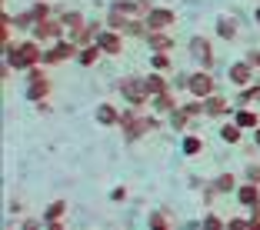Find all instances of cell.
<instances>
[{
	"label": "cell",
	"mask_w": 260,
	"mask_h": 230,
	"mask_svg": "<svg viewBox=\"0 0 260 230\" xmlns=\"http://www.w3.org/2000/svg\"><path fill=\"white\" fill-rule=\"evenodd\" d=\"M120 130H123V140L134 144V140H144L147 134L160 130V114H147V110H137V107H127L120 114Z\"/></svg>",
	"instance_id": "obj_1"
},
{
	"label": "cell",
	"mask_w": 260,
	"mask_h": 230,
	"mask_svg": "<svg viewBox=\"0 0 260 230\" xmlns=\"http://www.w3.org/2000/svg\"><path fill=\"white\" fill-rule=\"evenodd\" d=\"M117 90H120V97H123L127 107L144 110L147 104H150V93H147V87H144V77H120V80H117Z\"/></svg>",
	"instance_id": "obj_2"
},
{
	"label": "cell",
	"mask_w": 260,
	"mask_h": 230,
	"mask_svg": "<svg viewBox=\"0 0 260 230\" xmlns=\"http://www.w3.org/2000/svg\"><path fill=\"white\" fill-rule=\"evenodd\" d=\"M80 47L74 40H57V44H47L44 47V67H57V63H67V60H77Z\"/></svg>",
	"instance_id": "obj_3"
},
{
	"label": "cell",
	"mask_w": 260,
	"mask_h": 230,
	"mask_svg": "<svg viewBox=\"0 0 260 230\" xmlns=\"http://www.w3.org/2000/svg\"><path fill=\"white\" fill-rule=\"evenodd\" d=\"M187 93L197 100H207L217 93V80H214V70H193L190 77H187Z\"/></svg>",
	"instance_id": "obj_4"
},
{
	"label": "cell",
	"mask_w": 260,
	"mask_h": 230,
	"mask_svg": "<svg viewBox=\"0 0 260 230\" xmlns=\"http://www.w3.org/2000/svg\"><path fill=\"white\" fill-rule=\"evenodd\" d=\"M187 54L193 57V63H197L200 70H214V44H210V40L207 37H190L187 40Z\"/></svg>",
	"instance_id": "obj_5"
},
{
	"label": "cell",
	"mask_w": 260,
	"mask_h": 230,
	"mask_svg": "<svg viewBox=\"0 0 260 230\" xmlns=\"http://www.w3.org/2000/svg\"><path fill=\"white\" fill-rule=\"evenodd\" d=\"M30 37H34V40H40V44H57V40H63V37H67V27L60 23V17H50V20L34 23Z\"/></svg>",
	"instance_id": "obj_6"
},
{
	"label": "cell",
	"mask_w": 260,
	"mask_h": 230,
	"mask_svg": "<svg viewBox=\"0 0 260 230\" xmlns=\"http://www.w3.org/2000/svg\"><path fill=\"white\" fill-rule=\"evenodd\" d=\"M144 23H147V30H170V27L177 23V14L170 7H157V4H153V7L144 14Z\"/></svg>",
	"instance_id": "obj_7"
},
{
	"label": "cell",
	"mask_w": 260,
	"mask_h": 230,
	"mask_svg": "<svg viewBox=\"0 0 260 230\" xmlns=\"http://www.w3.org/2000/svg\"><path fill=\"white\" fill-rule=\"evenodd\" d=\"M97 47L104 50L107 57H120L123 54V47H127V40H123V34L110 30V27H104V30L97 34Z\"/></svg>",
	"instance_id": "obj_8"
},
{
	"label": "cell",
	"mask_w": 260,
	"mask_h": 230,
	"mask_svg": "<svg viewBox=\"0 0 260 230\" xmlns=\"http://www.w3.org/2000/svg\"><path fill=\"white\" fill-rule=\"evenodd\" d=\"M214 34L220 40H227V44H234V40L240 37V17L237 14H220L214 23Z\"/></svg>",
	"instance_id": "obj_9"
},
{
	"label": "cell",
	"mask_w": 260,
	"mask_h": 230,
	"mask_svg": "<svg viewBox=\"0 0 260 230\" xmlns=\"http://www.w3.org/2000/svg\"><path fill=\"white\" fill-rule=\"evenodd\" d=\"M227 77H230V84H237V90H244V87L257 84V70H253V67H250L247 60H237V63H230Z\"/></svg>",
	"instance_id": "obj_10"
},
{
	"label": "cell",
	"mask_w": 260,
	"mask_h": 230,
	"mask_svg": "<svg viewBox=\"0 0 260 230\" xmlns=\"http://www.w3.org/2000/svg\"><path fill=\"white\" fill-rule=\"evenodd\" d=\"M234 197H237V204L244 210H253L260 204V187L250 184V180H240V187H237V193H234Z\"/></svg>",
	"instance_id": "obj_11"
},
{
	"label": "cell",
	"mask_w": 260,
	"mask_h": 230,
	"mask_svg": "<svg viewBox=\"0 0 260 230\" xmlns=\"http://www.w3.org/2000/svg\"><path fill=\"white\" fill-rule=\"evenodd\" d=\"M177 107H180V100H177V93H174V90L150 97V110H153V114H160V117H170Z\"/></svg>",
	"instance_id": "obj_12"
},
{
	"label": "cell",
	"mask_w": 260,
	"mask_h": 230,
	"mask_svg": "<svg viewBox=\"0 0 260 230\" xmlns=\"http://www.w3.org/2000/svg\"><path fill=\"white\" fill-rule=\"evenodd\" d=\"M120 114L123 110H117V104H110V100H104V104H97V123L100 127H120Z\"/></svg>",
	"instance_id": "obj_13"
},
{
	"label": "cell",
	"mask_w": 260,
	"mask_h": 230,
	"mask_svg": "<svg viewBox=\"0 0 260 230\" xmlns=\"http://www.w3.org/2000/svg\"><path fill=\"white\" fill-rule=\"evenodd\" d=\"M227 114H234V107L223 93H214V97L204 100V117H227Z\"/></svg>",
	"instance_id": "obj_14"
},
{
	"label": "cell",
	"mask_w": 260,
	"mask_h": 230,
	"mask_svg": "<svg viewBox=\"0 0 260 230\" xmlns=\"http://www.w3.org/2000/svg\"><path fill=\"white\" fill-rule=\"evenodd\" d=\"M144 87H147V93H150V97L174 90V84H170V80H167V74H160V70H150V74L144 77Z\"/></svg>",
	"instance_id": "obj_15"
},
{
	"label": "cell",
	"mask_w": 260,
	"mask_h": 230,
	"mask_svg": "<svg viewBox=\"0 0 260 230\" xmlns=\"http://www.w3.org/2000/svg\"><path fill=\"white\" fill-rule=\"evenodd\" d=\"M50 93H54V84H50L47 77H40V80H30V84H27V100H30V104L50 100Z\"/></svg>",
	"instance_id": "obj_16"
},
{
	"label": "cell",
	"mask_w": 260,
	"mask_h": 230,
	"mask_svg": "<svg viewBox=\"0 0 260 230\" xmlns=\"http://www.w3.org/2000/svg\"><path fill=\"white\" fill-rule=\"evenodd\" d=\"M234 123H237V127H240V130H257V127H260V110H250V107H240V110H234Z\"/></svg>",
	"instance_id": "obj_17"
},
{
	"label": "cell",
	"mask_w": 260,
	"mask_h": 230,
	"mask_svg": "<svg viewBox=\"0 0 260 230\" xmlns=\"http://www.w3.org/2000/svg\"><path fill=\"white\" fill-rule=\"evenodd\" d=\"M144 40H147V47H150L153 54H157V50H164V54L174 50V37H170V30H150Z\"/></svg>",
	"instance_id": "obj_18"
},
{
	"label": "cell",
	"mask_w": 260,
	"mask_h": 230,
	"mask_svg": "<svg viewBox=\"0 0 260 230\" xmlns=\"http://www.w3.org/2000/svg\"><path fill=\"white\" fill-rule=\"evenodd\" d=\"M100 57H107V54H104L97 44H90V47H80V54H77V63H80V67H97Z\"/></svg>",
	"instance_id": "obj_19"
},
{
	"label": "cell",
	"mask_w": 260,
	"mask_h": 230,
	"mask_svg": "<svg viewBox=\"0 0 260 230\" xmlns=\"http://www.w3.org/2000/svg\"><path fill=\"white\" fill-rule=\"evenodd\" d=\"M63 214H67V200H50L44 207V223H57V220H63Z\"/></svg>",
	"instance_id": "obj_20"
},
{
	"label": "cell",
	"mask_w": 260,
	"mask_h": 230,
	"mask_svg": "<svg viewBox=\"0 0 260 230\" xmlns=\"http://www.w3.org/2000/svg\"><path fill=\"white\" fill-rule=\"evenodd\" d=\"M57 17H60V23L67 30H84L87 27V17L80 14V10H63V14H57Z\"/></svg>",
	"instance_id": "obj_21"
},
{
	"label": "cell",
	"mask_w": 260,
	"mask_h": 230,
	"mask_svg": "<svg viewBox=\"0 0 260 230\" xmlns=\"http://www.w3.org/2000/svg\"><path fill=\"white\" fill-rule=\"evenodd\" d=\"M210 184H214V190H217V197H220V193H237V177L234 174H220V177H214V180H210Z\"/></svg>",
	"instance_id": "obj_22"
},
{
	"label": "cell",
	"mask_w": 260,
	"mask_h": 230,
	"mask_svg": "<svg viewBox=\"0 0 260 230\" xmlns=\"http://www.w3.org/2000/svg\"><path fill=\"white\" fill-rule=\"evenodd\" d=\"M190 120H193V117L187 114V110H184V104H180V107H177L174 114H170V130H177V134H187Z\"/></svg>",
	"instance_id": "obj_23"
},
{
	"label": "cell",
	"mask_w": 260,
	"mask_h": 230,
	"mask_svg": "<svg viewBox=\"0 0 260 230\" xmlns=\"http://www.w3.org/2000/svg\"><path fill=\"white\" fill-rule=\"evenodd\" d=\"M257 100H260V80L250 84V87H244V90H237V107H250Z\"/></svg>",
	"instance_id": "obj_24"
},
{
	"label": "cell",
	"mask_w": 260,
	"mask_h": 230,
	"mask_svg": "<svg viewBox=\"0 0 260 230\" xmlns=\"http://www.w3.org/2000/svg\"><path fill=\"white\" fill-rule=\"evenodd\" d=\"M180 150H184V157H197V153H204V140L193 137V134H184V140H180Z\"/></svg>",
	"instance_id": "obj_25"
},
{
	"label": "cell",
	"mask_w": 260,
	"mask_h": 230,
	"mask_svg": "<svg viewBox=\"0 0 260 230\" xmlns=\"http://www.w3.org/2000/svg\"><path fill=\"white\" fill-rule=\"evenodd\" d=\"M147 230H170V214L167 210H153L147 217Z\"/></svg>",
	"instance_id": "obj_26"
},
{
	"label": "cell",
	"mask_w": 260,
	"mask_h": 230,
	"mask_svg": "<svg viewBox=\"0 0 260 230\" xmlns=\"http://www.w3.org/2000/svg\"><path fill=\"white\" fill-rule=\"evenodd\" d=\"M240 137H244V130H240V127H237L234 120L220 127V140H223V144H230V147H234V144H240Z\"/></svg>",
	"instance_id": "obj_27"
},
{
	"label": "cell",
	"mask_w": 260,
	"mask_h": 230,
	"mask_svg": "<svg viewBox=\"0 0 260 230\" xmlns=\"http://www.w3.org/2000/svg\"><path fill=\"white\" fill-rule=\"evenodd\" d=\"M170 67H174V57L164 54V50H157V54L150 57V70H160V74H170Z\"/></svg>",
	"instance_id": "obj_28"
},
{
	"label": "cell",
	"mask_w": 260,
	"mask_h": 230,
	"mask_svg": "<svg viewBox=\"0 0 260 230\" xmlns=\"http://www.w3.org/2000/svg\"><path fill=\"white\" fill-rule=\"evenodd\" d=\"M200 230H227V220L210 210V214H204V220H200Z\"/></svg>",
	"instance_id": "obj_29"
},
{
	"label": "cell",
	"mask_w": 260,
	"mask_h": 230,
	"mask_svg": "<svg viewBox=\"0 0 260 230\" xmlns=\"http://www.w3.org/2000/svg\"><path fill=\"white\" fill-rule=\"evenodd\" d=\"M184 110H187L190 117H204V100H197V97L184 100Z\"/></svg>",
	"instance_id": "obj_30"
},
{
	"label": "cell",
	"mask_w": 260,
	"mask_h": 230,
	"mask_svg": "<svg viewBox=\"0 0 260 230\" xmlns=\"http://www.w3.org/2000/svg\"><path fill=\"white\" fill-rule=\"evenodd\" d=\"M20 230H47V223H44V217H23Z\"/></svg>",
	"instance_id": "obj_31"
},
{
	"label": "cell",
	"mask_w": 260,
	"mask_h": 230,
	"mask_svg": "<svg viewBox=\"0 0 260 230\" xmlns=\"http://www.w3.org/2000/svg\"><path fill=\"white\" fill-rule=\"evenodd\" d=\"M227 230H250V217H230Z\"/></svg>",
	"instance_id": "obj_32"
},
{
	"label": "cell",
	"mask_w": 260,
	"mask_h": 230,
	"mask_svg": "<svg viewBox=\"0 0 260 230\" xmlns=\"http://www.w3.org/2000/svg\"><path fill=\"white\" fill-rule=\"evenodd\" d=\"M244 180H250V184H257V187H260V163H247Z\"/></svg>",
	"instance_id": "obj_33"
},
{
	"label": "cell",
	"mask_w": 260,
	"mask_h": 230,
	"mask_svg": "<svg viewBox=\"0 0 260 230\" xmlns=\"http://www.w3.org/2000/svg\"><path fill=\"white\" fill-rule=\"evenodd\" d=\"M244 60L250 63L253 70H260V50H257V47H253V50H247V57H244Z\"/></svg>",
	"instance_id": "obj_34"
},
{
	"label": "cell",
	"mask_w": 260,
	"mask_h": 230,
	"mask_svg": "<svg viewBox=\"0 0 260 230\" xmlns=\"http://www.w3.org/2000/svg\"><path fill=\"white\" fill-rule=\"evenodd\" d=\"M110 200H114V204H123V200H127V187H114V190H110Z\"/></svg>",
	"instance_id": "obj_35"
},
{
	"label": "cell",
	"mask_w": 260,
	"mask_h": 230,
	"mask_svg": "<svg viewBox=\"0 0 260 230\" xmlns=\"http://www.w3.org/2000/svg\"><path fill=\"white\" fill-rule=\"evenodd\" d=\"M37 114H50V100H40V104H37Z\"/></svg>",
	"instance_id": "obj_36"
},
{
	"label": "cell",
	"mask_w": 260,
	"mask_h": 230,
	"mask_svg": "<svg viewBox=\"0 0 260 230\" xmlns=\"http://www.w3.org/2000/svg\"><path fill=\"white\" fill-rule=\"evenodd\" d=\"M47 230H67V227H63V220H57V223H47Z\"/></svg>",
	"instance_id": "obj_37"
},
{
	"label": "cell",
	"mask_w": 260,
	"mask_h": 230,
	"mask_svg": "<svg viewBox=\"0 0 260 230\" xmlns=\"http://www.w3.org/2000/svg\"><path fill=\"white\" fill-rule=\"evenodd\" d=\"M250 230H260V217H250Z\"/></svg>",
	"instance_id": "obj_38"
},
{
	"label": "cell",
	"mask_w": 260,
	"mask_h": 230,
	"mask_svg": "<svg viewBox=\"0 0 260 230\" xmlns=\"http://www.w3.org/2000/svg\"><path fill=\"white\" fill-rule=\"evenodd\" d=\"M253 144L260 147V127H257V130H253Z\"/></svg>",
	"instance_id": "obj_39"
},
{
	"label": "cell",
	"mask_w": 260,
	"mask_h": 230,
	"mask_svg": "<svg viewBox=\"0 0 260 230\" xmlns=\"http://www.w3.org/2000/svg\"><path fill=\"white\" fill-rule=\"evenodd\" d=\"M253 20H257V27H260V7H257V10H253Z\"/></svg>",
	"instance_id": "obj_40"
}]
</instances>
